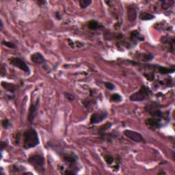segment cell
Instances as JSON below:
<instances>
[{"label": "cell", "instance_id": "obj_1", "mask_svg": "<svg viewBox=\"0 0 175 175\" xmlns=\"http://www.w3.org/2000/svg\"><path fill=\"white\" fill-rule=\"evenodd\" d=\"M23 147L25 149L34 148L39 144V136L34 129L30 128L23 133Z\"/></svg>", "mask_w": 175, "mask_h": 175}, {"label": "cell", "instance_id": "obj_2", "mask_svg": "<svg viewBox=\"0 0 175 175\" xmlns=\"http://www.w3.org/2000/svg\"><path fill=\"white\" fill-rule=\"evenodd\" d=\"M151 95V91L149 89L148 87H146L145 86H141L140 89L138 92L133 94L132 95L129 97V99L132 101H142L146 100Z\"/></svg>", "mask_w": 175, "mask_h": 175}, {"label": "cell", "instance_id": "obj_3", "mask_svg": "<svg viewBox=\"0 0 175 175\" xmlns=\"http://www.w3.org/2000/svg\"><path fill=\"white\" fill-rule=\"evenodd\" d=\"M28 161L34 167L37 171H44L45 158L40 155H34L29 157Z\"/></svg>", "mask_w": 175, "mask_h": 175}, {"label": "cell", "instance_id": "obj_4", "mask_svg": "<svg viewBox=\"0 0 175 175\" xmlns=\"http://www.w3.org/2000/svg\"><path fill=\"white\" fill-rule=\"evenodd\" d=\"M8 61H9L10 64H12V66H14V67L19 68V69H21L25 73H30V69L29 67L23 60L21 59V58L12 57L11 58H9Z\"/></svg>", "mask_w": 175, "mask_h": 175}, {"label": "cell", "instance_id": "obj_5", "mask_svg": "<svg viewBox=\"0 0 175 175\" xmlns=\"http://www.w3.org/2000/svg\"><path fill=\"white\" fill-rule=\"evenodd\" d=\"M124 135H125L127 138H129L131 140H133L136 142H144V139L143 138V136L136 131L129 130L127 129L123 131Z\"/></svg>", "mask_w": 175, "mask_h": 175}, {"label": "cell", "instance_id": "obj_6", "mask_svg": "<svg viewBox=\"0 0 175 175\" xmlns=\"http://www.w3.org/2000/svg\"><path fill=\"white\" fill-rule=\"evenodd\" d=\"M108 112L106 111H97V112L94 113L91 116L90 118V123L91 124H97L100 123V122L103 121V120L107 118Z\"/></svg>", "mask_w": 175, "mask_h": 175}, {"label": "cell", "instance_id": "obj_7", "mask_svg": "<svg viewBox=\"0 0 175 175\" xmlns=\"http://www.w3.org/2000/svg\"><path fill=\"white\" fill-rule=\"evenodd\" d=\"M146 109L147 111L155 118H162V116H163V114H162L161 110H159L155 104L152 103L151 105H147Z\"/></svg>", "mask_w": 175, "mask_h": 175}, {"label": "cell", "instance_id": "obj_8", "mask_svg": "<svg viewBox=\"0 0 175 175\" xmlns=\"http://www.w3.org/2000/svg\"><path fill=\"white\" fill-rule=\"evenodd\" d=\"M39 99H37L36 105L32 103L29 108L28 121L30 123H32L34 120L35 116H36V113H37V109H38V105H39Z\"/></svg>", "mask_w": 175, "mask_h": 175}, {"label": "cell", "instance_id": "obj_9", "mask_svg": "<svg viewBox=\"0 0 175 175\" xmlns=\"http://www.w3.org/2000/svg\"><path fill=\"white\" fill-rule=\"evenodd\" d=\"M146 125L151 129H159L161 126V119L155 117L148 118L146 120Z\"/></svg>", "mask_w": 175, "mask_h": 175}, {"label": "cell", "instance_id": "obj_10", "mask_svg": "<svg viewBox=\"0 0 175 175\" xmlns=\"http://www.w3.org/2000/svg\"><path fill=\"white\" fill-rule=\"evenodd\" d=\"M31 60L33 62L39 64H42V63H44L45 62V59L44 57H43V55L39 52L34 53V54H33L31 55Z\"/></svg>", "mask_w": 175, "mask_h": 175}, {"label": "cell", "instance_id": "obj_11", "mask_svg": "<svg viewBox=\"0 0 175 175\" xmlns=\"http://www.w3.org/2000/svg\"><path fill=\"white\" fill-rule=\"evenodd\" d=\"M63 159L68 164H73L77 161V157L74 153H64V155H63Z\"/></svg>", "mask_w": 175, "mask_h": 175}, {"label": "cell", "instance_id": "obj_12", "mask_svg": "<svg viewBox=\"0 0 175 175\" xmlns=\"http://www.w3.org/2000/svg\"><path fill=\"white\" fill-rule=\"evenodd\" d=\"M127 16L130 21H135L137 17V12L135 8L131 6L127 7Z\"/></svg>", "mask_w": 175, "mask_h": 175}, {"label": "cell", "instance_id": "obj_13", "mask_svg": "<svg viewBox=\"0 0 175 175\" xmlns=\"http://www.w3.org/2000/svg\"><path fill=\"white\" fill-rule=\"evenodd\" d=\"M131 39L135 44H137L139 41L143 40L144 37L139 34L138 31L135 30V31H133L131 33Z\"/></svg>", "mask_w": 175, "mask_h": 175}, {"label": "cell", "instance_id": "obj_14", "mask_svg": "<svg viewBox=\"0 0 175 175\" xmlns=\"http://www.w3.org/2000/svg\"><path fill=\"white\" fill-rule=\"evenodd\" d=\"M88 27L91 30H97L103 26L98 21H95V20H92V21H90L88 22Z\"/></svg>", "mask_w": 175, "mask_h": 175}, {"label": "cell", "instance_id": "obj_15", "mask_svg": "<svg viewBox=\"0 0 175 175\" xmlns=\"http://www.w3.org/2000/svg\"><path fill=\"white\" fill-rule=\"evenodd\" d=\"M2 86H3L5 90L9 91V92H14L15 90H16V86L14 84H12V83L3 82L2 83Z\"/></svg>", "mask_w": 175, "mask_h": 175}, {"label": "cell", "instance_id": "obj_16", "mask_svg": "<svg viewBox=\"0 0 175 175\" xmlns=\"http://www.w3.org/2000/svg\"><path fill=\"white\" fill-rule=\"evenodd\" d=\"M154 18H155L154 15L147 13V12H142L140 15H139V19H140L141 20H143V21L151 20Z\"/></svg>", "mask_w": 175, "mask_h": 175}, {"label": "cell", "instance_id": "obj_17", "mask_svg": "<svg viewBox=\"0 0 175 175\" xmlns=\"http://www.w3.org/2000/svg\"><path fill=\"white\" fill-rule=\"evenodd\" d=\"M161 7L163 9H168L174 5V1H161Z\"/></svg>", "mask_w": 175, "mask_h": 175}, {"label": "cell", "instance_id": "obj_18", "mask_svg": "<svg viewBox=\"0 0 175 175\" xmlns=\"http://www.w3.org/2000/svg\"><path fill=\"white\" fill-rule=\"evenodd\" d=\"M79 4L82 8H86L92 4V1L91 0H80L79 2Z\"/></svg>", "mask_w": 175, "mask_h": 175}, {"label": "cell", "instance_id": "obj_19", "mask_svg": "<svg viewBox=\"0 0 175 175\" xmlns=\"http://www.w3.org/2000/svg\"><path fill=\"white\" fill-rule=\"evenodd\" d=\"M110 100L111 101H113V102H116V103H118V102H120L122 101V97L118 95V94H114L111 96L110 97Z\"/></svg>", "mask_w": 175, "mask_h": 175}, {"label": "cell", "instance_id": "obj_20", "mask_svg": "<svg viewBox=\"0 0 175 175\" xmlns=\"http://www.w3.org/2000/svg\"><path fill=\"white\" fill-rule=\"evenodd\" d=\"M2 44H3V45H4V46L8 47L9 48H12V49L16 47V45L11 42H8V41H5V40H4V41H2Z\"/></svg>", "mask_w": 175, "mask_h": 175}, {"label": "cell", "instance_id": "obj_21", "mask_svg": "<svg viewBox=\"0 0 175 175\" xmlns=\"http://www.w3.org/2000/svg\"><path fill=\"white\" fill-rule=\"evenodd\" d=\"M105 87L108 88V90H112L115 88V86L111 82H105Z\"/></svg>", "mask_w": 175, "mask_h": 175}, {"label": "cell", "instance_id": "obj_22", "mask_svg": "<svg viewBox=\"0 0 175 175\" xmlns=\"http://www.w3.org/2000/svg\"><path fill=\"white\" fill-rule=\"evenodd\" d=\"M105 161L108 164H111L114 162V159L112 156L108 155L105 157Z\"/></svg>", "mask_w": 175, "mask_h": 175}, {"label": "cell", "instance_id": "obj_23", "mask_svg": "<svg viewBox=\"0 0 175 175\" xmlns=\"http://www.w3.org/2000/svg\"><path fill=\"white\" fill-rule=\"evenodd\" d=\"M64 95H65V97L66 98H67L68 100H69L70 101H74L75 100V97L73 96L72 94H70V93H65L64 94Z\"/></svg>", "mask_w": 175, "mask_h": 175}, {"label": "cell", "instance_id": "obj_24", "mask_svg": "<svg viewBox=\"0 0 175 175\" xmlns=\"http://www.w3.org/2000/svg\"><path fill=\"white\" fill-rule=\"evenodd\" d=\"M2 126L4 127V128L8 129L10 126V122L8 119H5L3 121H2Z\"/></svg>", "mask_w": 175, "mask_h": 175}, {"label": "cell", "instance_id": "obj_25", "mask_svg": "<svg viewBox=\"0 0 175 175\" xmlns=\"http://www.w3.org/2000/svg\"><path fill=\"white\" fill-rule=\"evenodd\" d=\"M55 17H56V19L58 20L61 19V15L60 14V13L58 12H57L56 13H55Z\"/></svg>", "mask_w": 175, "mask_h": 175}, {"label": "cell", "instance_id": "obj_26", "mask_svg": "<svg viewBox=\"0 0 175 175\" xmlns=\"http://www.w3.org/2000/svg\"><path fill=\"white\" fill-rule=\"evenodd\" d=\"M0 23H1V30H2V29H3V22L1 21V22H0Z\"/></svg>", "mask_w": 175, "mask_h": 175}]
</instances>
